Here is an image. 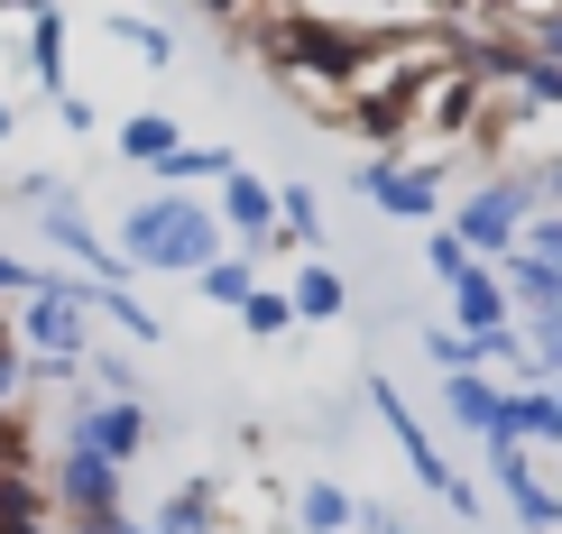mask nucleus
Masks as SVG:
<instances>
[{"label":"nucleus","mask_w":562,"mask_h":534,"mask_svg":"<svg viewBox=\"0 0 562 534\" xmlns=\"http://www.w3.org/2000/svg\"><path fill=\"white\" fill-rule=\"evenodd\" d=\"M526 213H535V203H526V175H498V184H480V194L461 203V221H442V230H452V240L488 268V259H517Z\"/></svg>","instance_id":"nucleus-4"},{"label":"nucleus","mask_w":562,"mask_h":534,"mask_svg":"<svg viewBox=\"0 0 562 534\" xmlns=\"http://www.w3.org/2000/svg\"><path fill=\"white\" fill-rule=\"evenodd\" d=\"M222 240H240V259H259V249H277V184L268 175H231L222 184Z\"/></svg>","instance_id":"nucleus-9"},{"label":"nucleus","mask_w":562,"mask_h":534,"mask_svg":"<svg viewBox=\"0 0 562 534\" xmlns=\"http://www.w3.org/2000/svg\"><path fill=\"white\" fill-rule=\"evenodd\" d=\"M295 525L304 534H341V525H360V498H350L341 479H304L295 489Z\"/></svg>","instance_id":"nucleus-16"},{"label":"nucleus","mask_w":562,"mask_h":534,"mask_svg":"<svg viewBox=\"0 0 562 534\" xmlns=\"http://www.w3.org/2000/svg\"><path fill=\"white\" fill-rule=\"evenodd\" d=\"M29 75H37V92H56V102L75 92L65 83V19L56 10H29Z\"/></svg>","instance_id":"nucleus-17"},{"label":"nucleus","mask_w":562,"mask_h":534,"mask_svg":"<svg viewBox=\"0 0 562 534\" xmlns=\"http://www.w3.org/2000/svg\"><path fill=\"white\" fill-rule=\"evenodd\" d=\"M10 129H19V111H10V102H0V138H10Z\"/></svg>","instance_id":"nucleus-31"},{"label":"nucleus","mask_w":562,"mask_h":534,"mask_svg":"<svg viewBox=\"0 0 562 534\" xmlns=\"http://www.w3.org/2000/svg\"><path fill=\"white\" fill-rule=\"evenodd\" d=\"M83 368H92V397H138V368H130L121 351H92Z\"/></svg>","instance_id":"nucleus-25"},{"label":"nucleus","mask_w":562,"mask_h":534,"mask_svg":"<svg viewBox=\"0 0 562 534\" xmlns=\"http://www.w3.org/2000/svg\"><path fill=\"white\" fill-rule=\"evenodd\" d=\"M148 534H222V489H213V479H184L176 498H157V525Z\"/></svg>","instance_id":"nucleus-14"},{"label":"nucleus","mask_w":562,"mask_h":534,"mask_svg":"<svg viewBox=\"0 0 562 534\" xmlns=\"http://www.w3.org/2000/svg\"><path fill=\"white\" fill-rule=\"evenodd\" d=\"M92 314H102V322H121L130 341H167V322H157L148 305H138L130 286H92Z\"/></svg>","instance_id":"nucleus-21"},{"label":"nucleus","mask_w":562,"mask_h":534,"mask_svg":"<svg viewBox=\"0 0 562 534\" xmlns=\"http://www.w3.org/2000/svg\"><path fill=\"white\" fill-rule=\"evenodd\" d=\"M65 443H83L92 461L130 470V461L148 452V406H138V397H75V414H65Z\"/></svg>","instance_id":"nucleus-5"},{"label":"nucleus","mask_w":562,"mask_h":534,"mask_svg":"<svg viewBox=\"0 0 562 534\" xmlns=\"http://www.w3.org/2000/svg\"><path fill=\"white\" fill-rule=\"evenodd\" d=\"M286 305H295V322H341V314H350L341 268H333V259H304V268H295V286H286Z\"/></svg>","instance_id":"nucleus-13"},{"label":"nucleus","mask_w":562,"mask_h":534,"mask_svg":"<svg viewBox=\"0 0 562 534\" xmlns=\"http://www.w3.org/2000/svg\"><path fill=\"white\" fill-rule=\"evenodd\" d=\"M37 276H46V268H29L19 249H0V295H19V305H29V295H37Z\"/></svg>","instance_id":"nucleus-28"},{"label":"nucleus","mask_w":562,"mask_h":534,"mask_svg":"<svg viewBox=\"0 0 562 534\" xmlns=\"http://www.w3.org/2000/svg\"><path fill=\"white\" fill-rule=\"evenodd\" d=\"M553 397H562V378H553Z\"/></svg>","instance_id":"nucleus-32"},{"label":"nucleus","mask_w":562,"mask_h":534,"mask_svg":"<svg viewBox=\"0 0 562 534\" xmlns=\"http://www.w3.org/2000/svg\"><path fill=\"white\" fill-rule=\"evenodd\" d=\"M19 351H29L37 368L29 378H83L92 360V286L83 276H37V295L19 305Z\"/></svg>","instance_id":"nucleus-2"},{"label":"nucleus","mask_w":562,"mask_h":534,"mask_svg":"<svg viewBox=\"0 0 562 534\" xmlns=\"http://www.w3.org/2000/svg\"><path fill=\"white\" fill-rule=\"evenodd\" d=\"M65 534H130V516H111V525H65Z\"/></svg>","instance_id":"nucleus-30"},{"label":"nucleus","mask_w":562,"mask_h":534,"mask_svg":"<svg viewBox=\"0 0 562 534\" xmlns=\"http://www.w3.org/2000/svg\"><path fill=\"white\" fill-rule=\"evenodd\" d=\"M425 360L442 368V378H461V368H480V351H471V341L452 332V322H425Z\"/></svg>","instance_id":"nucleus-23"},{"label":"nucleus","mask_w":562,"mask_h":534,"mask_svg":"<svg viewBox=\"0 0 562 534\" xmlns=\"http://www.w3.org/2000/svg\"><path fill=\"white\" fill-rule=\"evenodd\" d=\"M102 29L121 37L130 56H148V65H167V56H176V37H167V29H148V19H102Z\"/></svg>","instance_id":"nucleus-24"},{"label":"nucleus","mask_w":562,"mask_h":534,"mask_svg":"<svg viewBox=\"0 0 562 534\" xmlns=\"http://www.w3.org/2000/svg\"><path fill=\"white\" fill-rule=\"evenodd\" d=\"M111 138H121V157H130V167H167V157L184 148V129L167 121V111H130V121L111 129Z\"/></svg>","instance_id":"nucleus-15"},{"label":"nucleus","mask_w":562,"mask_h":534,"mask_svg":"<svg viewBox=\"0 0 562 534\" xmlns=\"http://www.w3.org/2000/svg\"><path fill=\"white\" fill-rule=\"evenodd\" d=\"M157 175H167V194H184V184H231V175H240V157H231V148H176Z\"/></svg>","instance_id":"nucleus-19"},{"label":"nucleus","mask_w":562,"mask_h":534,"mask_svg":"<svg viewBox=\"0 0 562 534\" xmlns=\"http://www.w3.org/2000/svg\"><path fill=\"white\" fill-rule=\"evenodd\" d=\"M425 268L442 276V286H461V276H471L480 259H471V249H461V240H452V230H434V240H425Z\"/></svg>","instance_id":"nucleus-26"},{"label":"nucleus","mask_w":562,"mask_h":534,"mask_svg":"<svg viewBox=\"0 0 562 534\" xmlns=\"http://www.w3.org/2000/svg\"><path fill=\"white\" fill-rule=\"evenodd\" d=\"M442 414H452L461 433H480V443H498V424H507V387L488 378V368H461V378H442Z\"/></svg>","instance_id":"nucleus-11"},{"label":"nucleus","mask_w":562,"mask_h":534,"mask_svg":"<svg viewBox=\"0 0 562 534\" xmlns=\"http://www.w3.org/2000/svg\"><path fill=\"white\" fill-rule=\"evenodd\" d=\"M277 249H304V259L323 249V203H314V184H277Z\"/></svg>","instance_id":"nucleus-18"},{"label":"nucleus","mask_w":562,"mask_h":534,"mask_svg":"<svg viewBox=\"0 0 562 534\" xmlns=\"http://www.w3.org/2000/svg\"><path fill=\"white\" fill-rule=\"evenodd\" d=\"M498 286H507V314H526V341L535 332H562V268H544V259H507L498 268Z\"/></svg>","instance_id":"nucleus-10"},{"label":"nucleus","mask_w":562,"mask_h":534,"mask_svg":"<svg viewBox=\"0 0 562 534\" xmlns=\"http://www.w3.org/2000/svg\"><path fill=\"white\" fill-rule=\"evenodd\" d=\"M452 314H461V341H488V332H507V286H498V268H471L452 286Z\"/></svg>","instance_id":"nucleus-12"},{"label":"nucleus","mask_w":562,"mask_h":534,"mask_svg":"<svg viewBox=\"0 0 562 534\" xmlns=\"http://www.w3.org/2000/svg\"><path fill=\"white\" fill-rule=\"evenodd\" d=\"M360 534H415V525L396 516V507H360Z\"/></svg>","instance_id":"nucleus-29"},{"label":"nucleus","mask_w":562,"mask_h":534,"mask_svg":"<svg viewBox=\"0 0 562 534\" xmlns=\"http://www.w3.org/2000/svg\"><path fill=\"white\" fill-rule=\"evenodd\" d=\"M37 230H46V240H56L65 259L83 268V286H130V268H121V249H111L102 230L83 221V203H75V184H65V194L46 203V221H37Z\"/></svg>","instance_id":"nucleus-8"},{"label":"nucleus","mask_w":562,"mask_h":534,"mask_svg":"<svg viewBox=\"0 0 562 534\" xmlns=\"http://www.w3.org/2000/svg\"><path fill=\"white\" fill-rule=\"evenodd\" d=\"M194 286H203V305H222V314H240L249 295H259V259H213V268L194 276Z\"/></svg>","instance_id":"nucleus-20"},{"label":"nucleus","mask_w":562,"mask_h":534,"mask_svg":"<svg viewBox=\"0 0 562 534\" xmlns=\"http://www.w3.org/2000/svg\"><path fill=\"white\" fill-rule=\"evenodd\" d=\"M360 194L369 203H379V213L387 221H434L442 213V167H406V157H369V167H360Z\"/></svg>","instance_id":"nucleus-7"},{"label":"nucleus","mask_w":562,"mask_h":534,"mask_svg":"<svg viewBox=\"0 0 562 534\" xmlns=\"http://www.w3.org/2000/svg\"><path fill=\"white\" fill-rule=\"evenodd\" d=\"M46 507H56L65 525H111V516H130V470H111V461H92L83 443H65L56 470H46Z\"/></svg>","instance_id":"nucleus-3"},{"label":"nucleus","mask_w":562,"mask_h":534,"mask_svg":"<svg viewBox=\"0 0 562 534\" xmlns=\"http://www.w3.org/2000/svg\"><path fill=\"white\" fill-rule=\"evenodd\" d=\"M517 249H526V259H544V268H562V213H535Z\"/></svg>","instance_id":"nucleus-27"},{"label":"nucleus","mask_w":562,"mask_h":534,"mask_svg":"<svg viewBox=\"0 0 562 534\" xmlns=\"http://www.w3.org/2000/svg\"><path fill=\"white\" fill-rule=\"evenodd\" d=\"M369 406H379V424H387V443L406 452V470L425 479L434 498H452V489H461V470H452V461H442V443H434V433H425V414H415L406 397H396L387 378H369Z\"/></svg>","instance_id":"nucleus-6"},{"label":"nucleus","mask_w":562,"mask_h":534,"mask_svg":"<svg viewBox=\"0 0 562 534\" xmlns=\"http://www.w3.org/2000/svg\"><path fill=\"white\" fill-rule=\"evenodd\" d=\"M121 268H148V276H203L213 259H231L222 240V213H203L194 194H148L121 213Z\"/></svg>","instance_id":"nucleus-1"},{"label":"nucleus","mask_w":562,"mask_h":534,"mask_svg":"<svg viewBox=\"0 0 562 534\" xmlns=\"http://www.w3.org/2000/svg\"><path fill=\"white\" fill-rule=\"evenodd\" d=\"M240 332H249V341H286V332H295L286 286H259V295H249V305H240Z\"/></svg>","instance_id":"nucleus-22"}]
</instances>
